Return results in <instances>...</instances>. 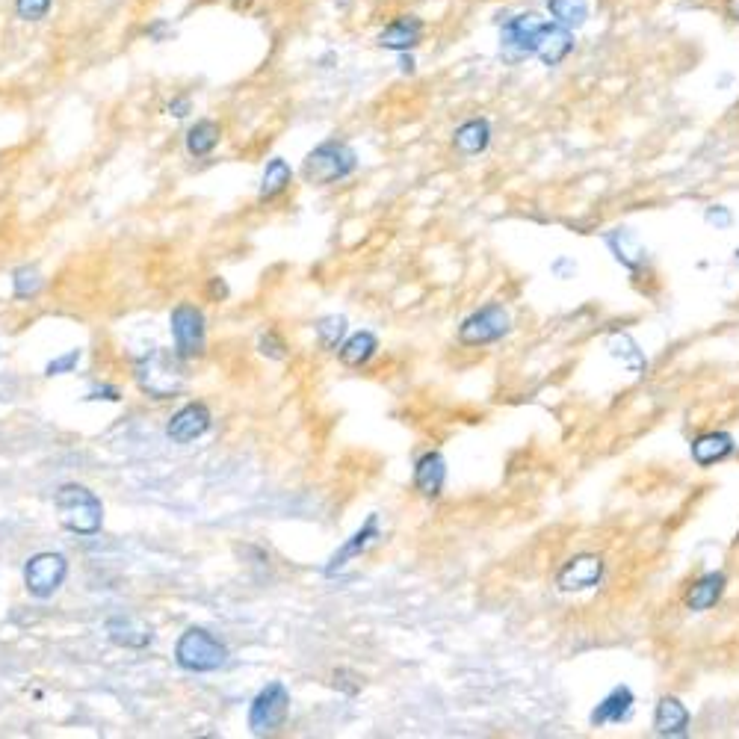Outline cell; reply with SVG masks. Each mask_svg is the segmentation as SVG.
Here are the masks:
<instances>
[{"label":"cell","mask_w":739,"mask_h":739,"mask_svg":"<svg viewBox=\"0 0 739 739\" xmlns=\"http://www.w3.org/2000/svg\"><path fill=\"white\" fill-rule=\"evenodd\" d=\"M343 332H346V320L343 317H326V320L317 323V340H320L323 349H337Z\"/></svg>","instance_id":"cell-30"},{"label":"cell","mask_w":739,"mask_h":739,"mask_svg":"<svg viewBox=\"0 0 739 739\" xmlns=\"http://www.w3.org/2000/svg\"><path fill=\"white\" fill-rule=\"evenodd\" d=\"M400 71L403 74H414V57L405 51V54H400Z\"/></svg>","instance_id":"cell-37"},{"label":"cell","mask_w":739,"mask_h":739,"mask_svg":"<svg viewBox=\"0 0 739 739\" xmlns=\"http://www.w3.org/2000/svg\"><path fill=\"white\" fill-rule=\"evenodd\" d=\"M145 36H148L151 42H166L169 36H175V30H172V24H169L166 18H154V21L145 27Z\"/></svg>","instance_id":"cell-34"},{"label":"cell","mask_w":739,"mask_h":739,"mask_svg":"<svg viewBox=\"0 0 739 739\" xmlns=\"http://www.w3.org/2000/svg\"><path fill=\"white\" fill-rule=\"evenodd\" d=\"M77 361H80V349H71L66 355L54 358V361L45 367V373H48V376H63V373H71V370L77 367Z\"/></svg>","instance_id":"cell-32"},{"label":"cell","mask_w":739,"mask_h":739,"mask_svg":"<svg viewBox=\"0 0 739 739\" xmlns=\"http://www.w3.org/2000/svg\"><path fill=\"white\" fill-rule=\"evenodd\" d=\"M571 51H574V33L550 18V21L544 24L541 36H538L536 57L544 63V66H559Z\"/></svg>","instance_id":"cell-14"},{"label":"cell","mask_w":739,"mask_h":739,"mask_svg":"<svg viewBox=\"0 0 739 739\" xmlns=\"http://www.w3.org/2000/svg\"><path fill=\"white\" fill-rule=\"evenodd\" d=\"M210 408L204 403H190L184 405L181 411L172 414L169 426H166V435L175 441V444H193L196 438H202L204 432L210 429Z\"/></svg>","instance_id":"cell-12"},{"label":"cell","mask_w":739,"mask_h":739,"mask_svg":"<svg viewBox=\"0 0 739 739\" xmlns=\"http://www.w3.org/2000/svg\"><path fill=\"white\" fill-rule=\"evenodd\" d=\"M553 272H556L559 278H571V275L577 272V264H574L571 258H559V261H553Z\"/></svg>","instance_id":"cell-36"},{"label":"cell","mask_w":739,"mask_h":739,"mask_svg":"<svg viewBox=\"0 0 739 739\" xmlns=\"http://www.w3.org/2000/svg\"><path fill=\"white\" fill-rule=\"evenodd\" d=\"M654 731L660 737H686L689 731V710L680 698L663 695L654 710Z\"/></svg>","instance_id":"cell-18"},{"label":"cell","mask_w":739,"mask_h":739,"mask_svg":"<svg viewBox=\"0 0 739 739\" xmlns=\"http://www.w3.org/2000/svg\"><path fill=\"white\" fill-rule=\"evenodd\" d=\"M544 18L536 12H524V15H515L503 24L500 30V57L512 66L536 57L538 51V36L544 30Z\"/></svg>","instance_id":"cell-5"},{"label":"cell","mask_w":739,"mask_h":739,"mask_svg":"<svg viewBox=\"0 0 739 739\" xmlns=\"http://www.w3.org/2000/svg\"><path fill=\"white\" fill-rule=\"evenodd\" d=\"M261 352L267 355V358H272V361H281L284 355H287V346H284V340L281 337L275 335V332H267V335L261 337Z\"/></svg>","instance_id":"cell-33"},{"label":"cell","mask_w":739,"mask_h":739,"mask_svg":"<svg viewBox=\"0 0 739 739\" xmlns=\"http://www.w3.org/2000/svg\"><path fill=\"white\" fill-rule=\"evenodd\" d=\"M609 355L615 358V361H621V367H627L630 373H645L648 370V358H645V352L639 349V343L633 340V337L627 335V332H615V335L609 337Z\"/></svg>","instance_id":"cell-23"},{"label":"cell","mask_w":739,"mask_h":739,"mask_svg":"<svg viewBox=\"0 0 739 739\" xmlns=\"http://www.w3.org/2000/svg\"><path fill=\"white\" fill-rule=\"evenodd\" d=\"M175 663L184 669V672L207 674L222 669L228 663V648L225 642H219L210 630L204 627H190L178 645H175Z\"/></svg>","instance_id":"cell-4"},{"label":"cell","mask_w":739,"mask_h":739,"mask_svg":"<svg viewBox=\"0 0 739 739\" xmlns=\"http://www.w3.org/2000/svg\"><path fill=\"white\" fill-rule=\"evenodd\" d=\"M512 329V317L503 305L491 302L479 311H473L471 317L459 326V343L462 346H488L503 335H509Z\"/></svg>","instance_id":"cell-6"},{"label":"cell","mask_w":739,"mask_h":739,"mask_svg":"<svg viewBox=\"0 0 739 739\" xmlns=\"http://www.w3.org/2000/svg\"><path fill=\"white\" fill-rule=\"evenodd\" d=\"M606 246H609V252L615 255V261H618L621 267L630 269V272H639V269L645 267V261H648V249L642 246V240H639L636 231H630V228H615V231H609V234H606Z\"/></svg>","instance_id":"cell-15"},{"label":"cell","mask_w":739,"mask_h":739,"mask_svg":"<svg viewBox=\"0 0 739 739\" xmlns=\"http://www.w3.org/2000/svg\"><path fill=\"white\" fill-rule=\"evenodd\" d=\"M172 337H175V352L181 358H199L207 343V329H204V314L196 305H178L172 311Z\"/></svg>","instance_id":"cell-9"},{"label":"cell","mask_w":739,"mask_h":739,"mask_svg":"<svg viewBox=\"0 0 739 739\" xmlns=\"http://www.w3.org/2000/svg\"><path fill=\"white\" fill-rule=\"evenodd\" d=\"M51 6L54 0H15V15L27 24H36L51 15Z\"/></svg>","instance_id":"cell-29"},{"label":"cell","mask_w":739,"mask_h":739,"mask_svg":"<svg viewBox=\"0 0 739 739\" xmlns=\"http://www.w3.org/2000/svg\"><path fill=\"white\" fill-rule=\"evenodd\" d=\"M358 166V157L355 151L340 142V139H326L320 142L302 163V175L308 184H320V187H329L337 184L343 178H349Z\"/></svg>","instance_id":"cell-3"},{"label":"cell","mask_w":739,"mask_h":739,"mask_svg":"<svg viewBox=\"0 0 739 739\" xmlns=\"http://www.w3.org/2000/svg\"><path fill=\"white\" fill-rule=\"evenodd\" d=\"M704 222L716 231H728L734 225V213L725 207V204H710L707 213H704Z\"/></svg>","instance_id":"cell-31"},{"label":"cell","mask_w":739,"mask_h":739,"mask_svg":"<svg viewBox=\"0 0 739 739\" xmlns=\"http://www.w3.org/2000/svg\"><path fill=\"white\" fill-rule=\"evenodd\" d=\"M54 509L60 524L74 536H95L101 533L104 524V506L95 497V491L83 488V485H63L54 497Z\"/></svg>","instance_id":"cell-2"},{"label":"cell","mask_w":739,"mask_h":739,"mask_svg":"<svg viewBox=\"0 0 739 739\" xmlns=\"http://www.w3.org/2000/svg\"><path fill=\"white\" fill-rule=\"evenodd\" d=\"M68 577V562L63 553H36L24 565V589L33 598H51Z\"/></svg>","instance_id":"cell-8"},{"label":"cell","mask_w":739,"mask_h":739,"mask_svg":"<svg viewBox=\"0 0 739 739\" xmlns=\"http://www.w3.org/2000/svg\"><path fill=\"white\" fill-rule=\"evenodd\" d=\"M734 447L737 444L728 432H704L689 444V453H692V462L698 468H710L716 462H725L734 453Z\"/></svg>","instance_id":"cell-17"},{"label":"cell","mask_w":739,"mask_h":739,"mask_svg":"<svg viewBox=\"0 0 739 739\" xmlns=\"http://www.w3.org/2000/svg\"><path fill=\"white\" fill-rule=\"evenodd\" d=\"M547 12L556 24L577 30L589 21V3L586 0H547Z\"/></svg>","instance_id":"cell-26"},{"label":"cell","mask_w":739,"mask_h":739,"mask_svg":"<svg viewBox=\"0 0 739 739\" xmlns=\"http://www.w3.org/2000/svg\"><path fill=\"white\" fill-rule=\"evenodd\" d=\"M725 586H728V577H725L722 571H710V574L698 577V580L692 583V589L686 592V609H692V612H707V609H713V606L722 601Z\"/></svg>","instance_id":"cell-19"},{"label":"cell","mask_w":739,"mask_h":739,"mask_svg":"<svg viewBox=\"0 0 739 739\" xmlns=\"http://www.w3.org/2000/svg\"><path fill=\"white\" fill-rule=\"evenodd\" d=\"M107 636L122 648H145L151 642V627L134 615H119L107 621Z\"/></svg>","instance_id":"cell-20"},{"label":"cell","mask_w":739,"mask_h":739,"mask_svg":"<svg viewBox=\"0 0 739 739\" xmlns=\"http://www.w3.org/2000/svg\"><path fill=\"white\" fill-rule=\"evenodd\" d=\"M633 704H636V695L630 686H615L604 701L592 710L589 722L595 728H604V725H621L633 716Z\"/></svg>","instance_id":"cell-13"},{"label":"cell","mask_w":739,"mask_h":739,"mask_svg":"<svg viewBox=\"0 0 739 739\" xmlns=\"http://www.w3.org/2000/svg\"><path fill=\"white\" fill-rule=\"evenodd\" d=\"M219 139H222V125L213 122V119H199V122L190 125V131H187V151H190L193 157H207V154L216 151Z\"/></svg>","instance_id":"cell-25"},{"label":"cell","mask_w":739,"mask_h":739,"mask_svg":"<svg viewBox=\"0 0 739 739\" xmlns=\"http://www.w3.org/2000/svg\"><path fill=\"white\" fill-rule=\"evenodd\" d=\"M488 142H491V125H488V119H468L453 134V148L459 154H465V157L482 154L488 148Z\"/></svg>","instance_id":"cell-21"},{"label":"cell","mask_w":739,"mask_h":739,"mask_svg":"<svg viewBox=\"0 0 739 739\" xmlns=\"http://www.w3.org/2000/svg\"><path fill=\"white\" fill-rule=\"evenodd\" d=\"M423 33H426L423 18H417V15H397V18H394L391 24H385V30L376 36V45L385 48V51L405 54V51H414V48L423 42Z\"/></svg>","instance_id":"cell-11"},{"label":"cell","mask_w":739,"mask_h":739,"mask_svg":"<svg viewBox=\"0 0 739 739\" xmlns=\"http://www.w3.org/2000/svg\"><path fill=\"white\" fill-rule=\"evenodd\" d=\"M166 113L175 116V119H187V116L193 113V101H190L187 95H178V98H172V101L166 104Z\"/></svg>","instance_id":"cell-35"},{"label":"cell","mask_w":739,"mask_h":739,"mask_svg":"<svg viewBox=\"0 0 739 739\" xmlns=\"http://www.w3.org/2000/svg\"><path fill=\"white\" fill-rule=\"evenodd\" d=\"M134 379L142 394L151 400H172L187 388L184 358L169 349H154L134 364Z\"/></svg>","instance_id":"cell-1"},{"label":"cell","mask_w":739,"mask_h":739,"mask_svg":"<svg viewBox=\"0 0 739 739\" xmlns=\"http://www.w3.org/2000/svg\"><path fill=\"white\" fill-rule=\"evenodd\" d=\"M290 184H293V169H290V163L281 160V157H272L267 163V169H264L258 199H261V202H272V199H278L281 193H287Z\"/></svg>","instance_id":"cell-24"},{"label":"cell","mask_w":739,"mask_h":739,"mask_svg":"<svg viewBox=\"0 0 739 739\" xmlns=\"http://www.w3.org/2000/svg\"><path fill=\"white\" fill-rule=\"evenodd\" d=\"M379 538V518L376 515H370V521L355 533V536L349 538L340 550H337L335 556H332V562H329V568H326V574H335L337 568H343L349 559H355L358 553H364L373 541Z\"/></svg>","instance_id":"cell-22"},{"label":"cell","mask_w":739,"mask_h":739,"mask_svg":"<svg viewBox=\"0 0 739 739\" xmlns=\"http://www.w3.org/2000/svg\"><path fill=\"white\" fill-rule=\"evenodd\" d=\"M725 15L739 21V0H725Z\"/></svg>","instance_id":"cell-38"},{"label":"cell","mask_w":739,"mask_h":739,"mask_svg":"<svg viewBox=\"0 0 739 739\" xmlns=\"http://www.w3.org/2000/svg\"><path fill=\"white\" fill-rule=\"evenodd\" d=\"M376 349H379L376 335L358 332V335H352L343 346H340V361H343L346 367H361V364H367V361L376 355Z\"/></svg>","instance_id":"cell-27"},{"label":"cell","mask_w":739,"mask_h":739,"mask_svg":"<svg viewBox=\"0 0 739 739\" xmlns=\"http://www.w3.org/2000/svg\"><path fill=\"white\" fill-rule=\"evenodd\" d=\"M601 580H604V559L595 553H580L568 559L556 574V586L562 592H586L595 589Z\"/></svg>","instance_id":"cell-10"},{"label":"cell","mask_w":739,"mask_h":739,"mask_svg":"<svg viewBox=\"0 0 739 739\" xmlns=\"http://www.w3.org/2000/svg\"><path fill=\"white\" fill-rule=\"evenodd\" d=\"M444 482H447V462L441 453H423L414 465V488L426 497V500H435L441 491H444Z\"/></svg>","instance_id":"cell-16"},{"label":"cell","mask_w":739,"mask_h":739,"mask_svg":"<svg viewBox=\"0 0 739 739\" xmlns=\"http://www.w3.org/2000/svg\"><path fill=\"white\" fill-rule=\"evenodd\" d=\"M12 284H15V296H18V299H33V296L42 290V275H39L36 269L21 267L15 272Z\"/></svg>","instance_id":"cell-28"},{"label":"cell","mask_w":739,"mask_h":739,"mask_svg":"<svg viewBox=\"0 0 739 739\" xmlns=\"http://www.w3.org/2000/svg\"><path fill=\"white\" fill-rule=\"evenodd\" d=\"M287 713H290V692L281 683H269L249 707V728L258 737L275 734L287 722Z\"/></svg>","instance_id":"cell-7"}]
</instances>
